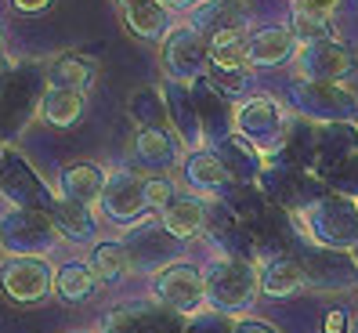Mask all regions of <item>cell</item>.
I'll return each mask as SVG.
<instances>
[{"mask_svg":"<svg viewBox=\"0 0 358 333\" xmlns=\"http://www.w3.org/2000/svg\"><path fill=\"white\" fill-rule=\"evenodd\" d=\"M297 221H301V232L319 250L351 254L358 246V199L348 192H326L322 189L315 199L301 203Z\"/></svg>","mask_w":358,"mask_h":333,"instance_id":"6da1fadb","label":"cell"},{"mask_svg":"<svg viewBox=\"0 0 358 333\" xmlns=\"http://www.w3.org/2000/svg\"><path fill=\"white\" fill-rule=\"evenodd\" d=\"M261 294V272L257 264L239 261V257H217L203 268V297L206 308L224 319H236L254 308Z\"/></svg>","mask_w":358,"mask_h":333,"instance_id":"7a4b0ae2","label":"cell"},{"mask_svg":"<svg viewBox=\"0 0 358 333\" xmlns=\"http://www.w3.org/2000/svg\"><path fill=\"white\" fill-rule=\"evenodd\" d=\"M286 109L279 106V98L271 94H250L236 106V120H231V134L246 141L261 160L275 156L286 149Z\"/></svg>","mask_w":358,"mask_h":333,"instance_id":"3957f363","label":"cell"},{"mask_svg":"<svg viewBox=\"0 0 358 333\" xmlns=\"http://www.w3.org/2000/svg\"><path fill=\"white\" fill-rule=\"evenodd\" d=\"M289 106L297 116L322 123V127H351L358 120V98L348 83H322V80H293Z\"/></svg>","mask_w":358,"mask_h":333,"instance_id":"277c9868","label":"cell"},{"mask_svg":"<svg viewBox=\"0 0 358 333\" xmlns=\"http://www.w3.org/2000/svg\"><path fill=\"white\" fill-rule=\"evenodd\" d=\"M120 246L127 250L131 272H138V276H156V272H163L166 264L181 261L178 257L181 254V243L166 232V228L159 225V218H152V214H145L141 221L123 228Z\"/></svg>","mask_w":358,"mask_h":333,"instance_id":"5b68a950","label":"cell"},{"mask_svg":"<svg viewBox=\"0 0 358 333\" xmlns=\"http://www.w3.org/2000/svg\"><path fill=\"white\" fill-rule=\"evenodd\" d=\"M210 51V73L206 80L231 101V94H243L250 83V62H246V36L236 26H214L206 36Z\"/></svg>","mask_w":358,"mask_h":333,"instance_id":"8992f818","label":"cell"},{"mask_svg":"<svg viewBox=\"0 0 358 333\" xmlns=\"http://www.w3.org/2000/svg\"><path fill=\"white\" fill-rule=\"evenodd\" d=\"M58 228L51 211H22V206H11V211L0 218V246L8 250L11 257H44L58 246Z\"/></svg>","mask_w":358,"mask_h":333,"instance_id":"52a82bcc","label":"cell"},{"mask_svg":"<svg viewBox=\"0 0 358 333\" xmlns=\"http://www.w3.org/2000/svg\"><path fill=\"white\" fill-rule=\"evenodd\" d=\"M159 62L166 80H178L192 87L196 80L210 73V51H206V36L192 22H178L166 29L163 44H159Z\"/></svg>","mask_w":358,"mask_h":333,"instance_id":"ba28073f","label":"cell"},{"mask_svg":"<svg viewBox=\"0 0 358 333\" xmlns=\"http://www.w3.org/2000/svg\"><path fill=\"white\" fill-rule=\"evenodd\" d=\"M152 301L166 311H174V316H181V319H192V316H199V311H206L203 268L188 264V261L166 264L152 279Z\"/></svg>","mask_w":358,"mask_h":333,"instance_id":"9c48e42d","label":"cell"},{"mask_svg":"<svg viewBox=\"0 0 358 333\" xmlns=\"http://www.w3.org/2000/svg\"><path fill=\"white\" fill-rule=\"evenodd\" d=\"M0 196H4L11 206H22V211H51L58 203V196H51V189L44 185L33 171V163L15 149V145H4V163H0Z\"/></svg>","mask_w":358,"mask_h":333,"instance_id":"30bf717a","label":"cell"},{"mask_svg":"<svg viewBox=\"0 0 358 333\" xmlns=\"http://www.w3.org/2000/svg\"><path fill=\"white\" fill-rule=\"evenodd\" d=\"M297 73L301 80H322V83H348L358 73V51L344 40H319V44L297 48Z\"/></svg>","mask_w":358,"mask_h":333,"instance_id":"8fae6325","label":"cell"},{"mask_svg":"<svg viewBox=\"0 0 358 333\" xmlns=\"http://www.w3.org/2000/svg\"><path fill=\"white\" fill-rule=\"evenodd\" d=\"M55 268L44 257H8L0 264V294L15 304H40L51 294Z\"/></svg>","mask_w":358,"mask_h":333,"instance_id":"7c38bea8","label":"cell"},{"mask_svg":"<svg viewBox=\"0 0 358 333\" xmlns=\"http://www.w3.org/2000/svg\"><path fill=\"white\" fill-rule=\"evenodd\" d=\"M145 181H149V174L141 171H116L109 174V181H105L101 189V214L116 221V225H134L141 221L145 214H149V203H145Z\"/></svg>","mask_w":358,"mask_h":333,"instance_id":"4fadbf2b","label":"cell"},{"mask_svg":"<svg viewBox=\"0 0 358 333\" xmlns=\"http://www.w3.org/2000/svg\"><path fill=\"white\" fill-rule=\"evenodd\" d=\"M185 319L159 308L156 301H131L105 316L101 333H181Z\"/></svg>","mask_w":358,"mask_h":333,"instance_id":"5bb4252c","label":"cell"},{"mask_svg":"<svg viewBox=\"0 0 358 333\" xmlns=\"http://www.w3.org/2000/svg\"><path fill=\"white\" fill-rule=\"evenodd\" d=\"M192 101H196V116H199V134L217 145L231 134V120H236V106L210 83L206 76L192 83Z\"/></svg>","mask_w":358,"mask_h":333,"instance_id":"9a60e30c","label":"cell"},{"mask_svg":"<svg viewBox=\"0 0 358 333\" xmlns=\"http://www.w3.org/2000/svg\"><path fill=\"white\" fill-rule=\"evenodd\" d=\"M308 286L319 290H351L358 286V261L351 254H336V250H319L315 246L308 257H301Z\"/></svg>","mask_w":358,"mask_h":333,"instance_id":"2e32d148","label":"cell"},{"mask_svg":"<svg viewBox=\"0 0 358 333\" xmlns=\"http://www.w3.org/2000/svg\"><path fill=\"white\" fill-rule=\"evenodd\" d=\"M105 181H109V174H105V166L98 160H73V163L62 166V174H58V199L91 206V203L101 199Z\"/></svg>","mask_w":358,"mask_h":333,"instance_id":"e0dca14e","label":"cell"},{"mask_svg":"<svg viewBox=\"0 0 358 333\" xmlns=\"http://www.w3.org/2000/svg\"><path fill=\"white\" fill-rule=\"evenodd\" d=\"M159 225L171 232L178 243L196 239L199 232H210V203L199 196H174L171 203L159 211Z\"/></svg>","mask_w":358,"mask_h":333,"instance_id":"ac0fdd59","label":"cell"},{"mask_svg":"<svg viewBox=\"0 0 358 333\" xmlns=\"http://www.w3.org/2000/svg\"><path fill=\"white\" fill-rule=\"evenodd\" d=\"M297 55V40H293L289 26H261L246 36V62L261 69H275L282 62Z\"/></svg>","mask_w":358,"mask_h":333,"instance_id":"d6986e66","label":"cell"},{"mask_svg":"<svg viewBox=\"0 0 358 333\" xmlns=\"http://www.w3.org/2000/svg\"><path fill=\"white\" fill-rule=\"evenodd\" d=\"M159 94H163V106H166V123L174 127L178 141L196 145L203 134H199V116H196L192 87H188V83H178V80H166L159 87Z\"/></svg>","mask_w":358,"mask_h":333,"instance_id":"ffe728a7","label":"cell"},{"mask_svg":"<svg viewBox=\"0 0 358 333\" xmlns=\"http://www.w3.org/2000/svg\"><path fill=\"white\" fill-rule=\"evenodd\" d=\"M185 181L192 185V192H199V199L203 196H224L231 185V174L224 171V163L210 153V149H192L185 156Z\"/></svg>","mask_w":358,"mask_h":333,"instance_id":"44dd1931","label":"cell"},{"mask_svg":"<svg viewBox=\"0 0 358 333\" xmlns=\"http://www.w3.org/2000/svg\"><path fill=\"white\" fill-rule=\"evenodd\" d=\"M308 290V276L301 257L293 254H275L261 268V294L264 297H297Z\"/></svg>","mask_w":358,"mask_h":333,"instance_id":"7402d4cb","label":"cell"},{"mask_svg":"<svg viewBox=\"0 0 358 333\" xmlns=\"http://www.w3.org/2000/svg\"><path fill=\"white\" fill-rule=\"evenodd\" d=\"M134 160L145 171H171V166H178V138L166 127H138Z\"/></svg>","mask_w":358,"mask_h":333,"instance_id":"603a6c76","label":"cell"},{"mask_svg":"<svg viewBox=\"0 0 358 333\" xmlns=\"http://www.w3.org/2000/svg\"><path fill=\"white\" fill-rule=\"evenodd\" d=\"M94 73H98L94 58L80 55V51H66V55H58L51 66H48V87L87 94L91 83H94Z\"/></svg>","mask_w":358,"mask_h":333,"instance_id":"cb8c5ba5","label":"cell"},{"mask_svg":"<svg viewBox=\"0 0 358 333\" xmlns=\"http://www.w3.org/2000/svg\"><path fill=\"white\" fill-rule=\"evenodd\" d=\"M101 290V279L91 272L87 261H66L62 268H55V279H51V294L66 304H83L91 301Z\"/></svg>","mask_w":358,"mask_h":333,"instance_id":"d4e9b609","label":"cell"},{"mask_svg":"<svg viewBox=\"0 0 358 333\" xmlns=\"http://www.w3.org/2000/svg\"><path fill=\"white\" fill-rule=\"evenodd\" d=\"M51 218H55V228L62 239H69V243H94L98 239V218L91 206L58 199L51 206Z\"/></svg>","mask_w":358,"mask_h":333,"instance_id":"484cf974","label":"cell"},{"mask_svg":"<svg viewBox=\"0 0 358 333\" xmlns=\"http://www.w3.org/2000/svg\"><path fill=\"white\" fill-rule=\"evenodd\" d=\"M123 26L138 40H163L171 29V11L159 0H138V4L123 8Z\"/></svg>","mask_w":358,"mask_h":333,"instance_id":"4316f807","label":"cell"},{"mask_svg":"<svg viewBox=\"0 0 358 333\" xmlns=\"http://www.w3.org/2000/svg\"><path fill=\"white\" fill-rule=\"evenodd\" d=\"M210 153H214V156L224 163V171L231 174V181H236V185H243V181H250V178H261L264 160H261L254 149H250L246 141H239L236 134H228L224 141L210 145Z\"/></svg>","mask_w":358,"mask_h":333,"instance_id":"83f0119b","label":"cell"},{"mask_svg":"<svg viewBox=\"0 0 358 333\" xmlns=\"http://www.w3.org/2000/svg\"><path fill=\"white\" fill-rule=\"evenodd\" d=\"M83 109H87V94L55 91V87L40 94V120L51 123V127H73L83 120Z\"/></svg>","mask_w":358,"mask_h":333,"instance_id":"f1b7e54d","label":"cell"},{"mask_svg":"<svg viewBox=\"0 0 358 333\" xmlns=\"http://www.w3.org/2000/svg\"><path fill=\"white\" fill-rule=\"evenodd\" d=\"M127 113L138 127H163L166 120V106H163V94L159 87H134L127 94Z\"/></svg>","mask_w":358,"mask_h":333,"instance_id":"f546056e","label":"cell"},{"mask_svg":"<svg viewBox=\"0 0 358 333\" xmlns=\"http://www.w3.org/2000/svg\"><path fill=\"white\" fill-rule=\"evenodd\" d=\"M87 264H91V272H94L98 279H120V276L131 272L127 250L120 246V239H101V243H94Z\"/></svg>","mask_w":358,"mask_h":333,"instance_id":"4dcf8cb0","label":"cell"},{"mask_svg":"<svg viewBox=\"0 0 358 333\" xmlns=\"http://www.w3.org/2000/svg\"><path fill=\"white\" fill-rule=\"evenodd\" d=\"M178 196V189H174V181L171 178H163V174H156V178H149V181H145V203H149V214L156 211H163V206L166 203H171Z\"/></svg>","mask_w":358,"mask_h":333,"instance_id":"1f68e13d","label":"cell"},{"mask_svg":"<svg viewBox=\"0 0 358 333\" xmlns=\"http://www.w3.org/2000/svg\"><path fill=\"white\" fill-rule=\"evenodd\" d=\"M181 333H231V319L217 316V311H199L185 323Z\"/></svg>","mask_w":358,"mask_h":333,"instance_id":"d6a6232c","label":"cell"},{"mask_svg":"<svg viewBox=\"0 0 358 333\" xmlns=\"http://www.w3.org/2000/svg\"><path fill=\"white\" fill-rule=\"evenodd\" d=\"M344 0H293V15H304V18H329L336 15Z\"/></svg>","mask_w":358,"mask_h":333,"instance_id":"836d02e7","label":"cell"},{"mask_svg":"<svg viewBox=\"0 0 358 333\" xmlns=\"http://www.w3.org/2000/svg\"><path fill=\"white\" fill-rule=\"evenodd\" d=\"M231 333H279V330L261 319H231Z\"/></svg>","mask_w":358,"mask_h":333,"instance_id":"e575fe53","label":"cell"},{"mask_svg":"<svg viewBox=\"0 0 358 333\" xmlns=\"http://www.w3.org/2000/svg\"><path fill=\"white\" fill-rule=\"evenodd\" d=\"M15 11H22V15H40V11H48L55 0H11Z\"/></svg>","mask_w":358,"mask_h":333,"instance_id":"d590c367","label":"cell"},{"mask_svg":"<svg viewBox=\"0 0 358 333\" xmlns=\"http://www.w3.org/2000/svg\"><path fill=\"white\" fill-rule=\"evenodd\" d=\"M348 311H329L326 316V333H348Z\"/></svg>","mask_w":358,"mask_h":333,"instance_id":"8d00e7d4","label":"cell"},{"mask_svg":"<svg viewBox=\"0 0 358 333\" xmlns=\"http://www.w3.org/2000/svg\"><path fill=\"white\" fill-rule=\"evenodd\" d=\"M159 4H163L166 11H192V8L203 4V0H159Z\"/></svg>","mask_w":358,"mask_h":333,"instance_id":"74e56055","label":"cell"},{"mask_svg":"<svg viewBox=\"0 0 358 333\" xmlns=\"http://www.w3.org/2000/svg\"><path fill=\"white\" fill-rule=\"evenodd\" d=\"M11 66H15V62H11V55H4V51H0V80H4V76L11 73Z\"/></svg>","mask_w":358,"mask_h":333,"instance_id":"f35d334b","label":"cell"},{"mask_svg":"<svg viewBox=\"0 0 358 333\" xmlns=\"http://www.w3.org/2000/svg\"><path fill=\"white\" fill-rule=\"evenodd\" d=\"M116 8H131V4H138V0H113Z\"/></svg>","mask_w":358,"mask_h":333,"instance_id":"ab89813d","label":"cell"},{"mask_svg":"<svg viewBox=\"0 0 358 333\" xmlns=\"http://www.w3.org/2000/svg\"><path fill=\"white\" fill-rule=\"evenodd\" d=\"M348 333H358V316H355V319L348 323Z\"/></svg>","mask_w":358,"mask_h":333,"instance_id":"60d3db41","label":"cell"},{"mask_svg":"<svg viewBox=\"0 0 358 333\" xmlns=\"http://www.w3.org/2000/svg\"><path fill=\"white\" fill-rule=\"evenodd\" d=\"M0 51H4V33H0Z\"/></svg>","mask_w":358,"mask_h":333,"instance_id":"b9f144b4","label":"cell"},{"mask_svg":"<svg viewBox=\"0 0 358 333\" xmlns=\"http://www.w3.org/2000/svg\"><path fill=\"white\" fill-rule=\"evenodd\" d=\"M0 163H4V145H0Z\"/></svg>","mask_w":358,"mask_h":333,"instance_id":"7bdbcfd3","label":"cell"},{"mask_svg":"<svg viewBox=\"0 0 358 333\" xmlns=\"http://www.w3.org/2000/svg\"><path fill=\"white\" fill-rule=\"evenodd\" d=\"M217 4H231V0H217Z\"/></svg>","mask_w":358,"mask_h":333,"instance_id":"ee69618b","label":"cell"},{"mask_svg":"<svg viewBox=\"0 0 358 333\" xmlns=\"http://www.w3.org/2000/svg\"><path fill=\"white\" fill-rule=\"evenodd\" d=\"M76 333H83V330H76Z\"/></svg>","mask_w":358,"mask_h":333,"instance_id":"f6af8a7d","label":"cell"},{"mask_svg":"<svg viewBox=\"0 0 358 333\" xmlns=\"http://www.w3.org/2000/svg\"><path fill=\"white\" fill-rule=\"evenodd\" d=\"M355 138H358V131H355Z\"/></svg>","mask_w":358,"mask_h":333,"instance_id":"bcb514c9","label":"cell"}]
</instances>
